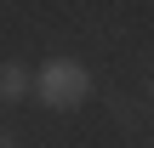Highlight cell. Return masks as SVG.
Wrapping results in <instances>:
<instances>
[{
    "label": "cell",
    "instance_id": "6da1fadb",
    "mask_svg": "<svg viewBox=\"0 0 154 148\" xmlns=\"http://www.w3.org/2000/svg\"><path fill=\"white\" fill-rule=\"evenodd\" d=\"M29 91H34L46 108L69 114V108H80V103L91 97V68H86V63H74V57H51V63H40V68H34Z\"/></svg>",
    "mask_w": 154,
    "mask_h": 148
},
{
    "label": "cell",
    "instance_id": "7a4b0ae2",
    "mask_svg": "<svg viewBox=\"0 0 154 148\" xmlns=\"http://www.w3.org/2000/svg\"><path fill=\"white\" fill-rule=\"evenodd\" d=\"M29 68L23 63H0V103H17V97H29Z\"/></svg>",
    "mask_w": 154,
    "mask_h": 148
},
{
    "label": "cell",
    "instance_id": "3957f363",
    "mask_svg": "<svg viewBox=\"0 0 154 148\" xmlns=\"http://www.w3.org/2000/svg\"><path fill=\"white\" fill-rule=\"evenodd\" d=\"M0 148H17V143H11V131H0Z\"/></svg>",
    "mask_w": 154,
    "mask_h": 148
}]
</instances>
